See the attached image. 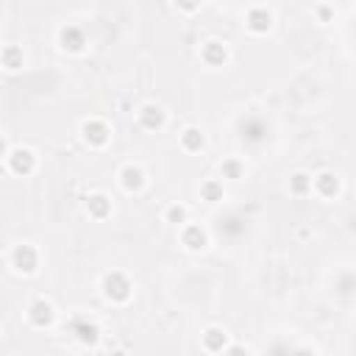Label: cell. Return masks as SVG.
Returning a JSON list of instances; mask_svg holds the SVG:
<instances>
[{
  "instance_id": "1",
  "label": "cell",
  "mask_w": 356,
  "mask_h": 356,
  "mask_svg": "<svg viewBox=\"0 0 356 356\" xmlns=\"http://www.w3.org/2000/svg\"><path fill=\"white\" fill-rule=\"evenodd\" d=\"M100 295L108 300V303H128L134 298V281L125 270H106L100 275Z\"/></svg>"
},
{
  "instance_id": "2",
  "label": "cell",
  "mask_w": 356,
  "mask_h": 356,
  "mask_svg": "<svg viewBox=\"0 0 356 356\" xmlns=\"http://www.w3.org/2000/svg\"><path fill=\"white\" fill-rule=\"evenodd\" d=\"M39 264H42V253L33 242H17L8 253V267L17 273V275H36L39 273Z\"/></svg>"
},
{
  "instance_id": "3",
  "label": "cell",
  "mask_w": 356,
  "mask_h": 356,
  "mask_svg": "<svg viewBox=\"0 0 356 356\" xmlns=\"http://www.w3.org/2000/svg\"><path fill=\"white\" fill-rule=\"evenodd\" d=\"M56 317H58V312H56V306H53L47 298H33V300L28 303V309H25L28 325H31V328H39V331L53 328Z\"/></svg>"
},
{
  "instance_id": "4",
  "label": "cell",
  "mask_w": 356,
  "mask_h": 356,
  "mask_svg": "<svg viewBox=\"0 0 356 356\" xmlns=\"http://www.w3.org/2000/svg\"><path fill=\"white\" fill-rule=\"evenodd\" d=\"M81 139L89 147H106L111 142V125L100 117H89L81 122Z\"/></svg>"
},
{
  "instance_id": "5",
  "label": "cell",
  "mask_w": 356,
  "mask_h": 356,
  "mask_svg": "<svg viewBox=\"0 0 356 356\" xmlns=\"http://www.w3.org/2000/svg\"><path fill=\"white\" fill-rule=\"evenodd\" d=\"M6 164H8V170H11L14 175L28 178V175L36 170L39 159H36V153H33L31 147H11L8 156H6Z\"/></svg>"
},
{
  "instance_id": "6",
  "label": "cell",
  "mask_w": 356,
  "mask_h": 356,
  "mask_svg": "<svg viewBox=\"0 0 356 356\" xmlns=\"http://www.w3.org/2000/svg\"><path fill=\"white\" fill-rule=\"evenodd\" d=\"M342 192V178L331 170H320L312 175V195L323 197V200H334Z\"/></svg>"
},
{
  "instance_id": "7",
  "label": "cell",
  "mask_w": 356,
  "mask_h": 356,
  "mask_svg": "<svg viewBox=\"0 0 356 356\" xmlns=\"http://www.w3.org/2000/svg\"><path fill=\"white\" fill-rule=\"evenodd\" d=\"M86 31L81 28V25H61L58 28V47L64 50V53H72V56H81L83 50H86Z\"/></svg>"
},
{
  "instance_id": "8",
  "label": "cell",
  "mask_w": 356,
  "mask_h": 356,
  "mask_svg": "<svg viewBox=\"0 0 356 356\" xmlns=\"http://www.w3.org/2000/svg\"><path fill=\"white\" fill-rule=\"evenodd\" d=\"M178 239H181L184 250H189V253H200L209 248V231L197 222H184L178 228Z\"/></svg>"
},
{
  "instance_id": "9",
  "label": "cell",
  "mask_w": 356,
  "mask_h": 356,
  "mask_svg": "<svg viewBox=\"0 0 356 356\" xmlns=\"http://www.w3.org/2000/svg\"><path fill=\"white\" fill-rule=\"evenodd\" d=\"M273 22H275V17H273V11H270L267 6H253V8H248V14H245V28H248L250 33H256V36L270 33V31H273Z\"/></svg>"
},
{
  "instance_id": "10",
  "label": "cell",
  "mask_w": 356,
  "mask_h": 356,
  "mask_svg": "<svg viewBox=\"0 0 356 356\" xmlns=\"http://www.w3.org/2000/svg\"><path fill=\"white\" fill-rule=\"evenodd\" d=\"M136 122H139V128H145V131H161V128L167 125V111H164V106H159V103H145V106H139V111H136Z\"/></svg>"
},
{
  "instance_id": "11",
  "label": "cell",
  "mask_w": 356,
  "mask_h": 356,
  "mask_svg": "<svg viewBox=\"0 0 356 356\" xmlns=\"http://www.w3.org/2000/svg\"><path fill=\"white\" fill-rule=\"evenodd\" d=\"M120 186L128 192V195H139V192H145V186H147V172L139 167V164H122V170H120Z\"/></svg>"
},
{
  "instance_id": "12",
  "label": "cell",
  "mask_w": 356,
  "mask_h": 356,
  "mask_svg": "<svg viewBox=\"0 0 356 356\" xmlns=\"http://www.w3.org/2000/svg\"><path fill=\"white\" fill-rule=\"evenodd\" d=\"M70 331H72V337H75L81 345H86V348H95V345L100 342V325H97L95 320H89V317H75V320L70 323Z\"/></svg>"
},
{
  "instance_id": "13",
  "label": "cell",
  "mask_w": 356,
  "mask_h": 356,
  "mask_svg": "<svg viewBox=\"0 0 356 356\" xmlns=\"http://www.w3.org/2000/svg\"><path fill=\"white\" fill-rule=\"evenodd\" d=\"M83 209H86V214L92 217V220H108L111 217V211H114V203H111V195H106V192H89L86 195V203H83Z\"/></svg>"
},
{
  "instance_id": "14",
  "label": "cell",
  "mask_w": 356,
  "mask_h": 356,
  "mask_svg": "<svg viewBox=\"0 0 356 356\" xmlns=\"http://www.w3.org/2000/svg\"><path fill=\"white\" fill-rule=\"evenodd\" d=\"M228 58H231V53H228L225 42L209 39V42H203V44H200V61H203L206 67H225V64H228Z\"/></svg>"
},
{
  "instance_id": "15",
  "label": "cell",
  "mask_w": 356,
  "mask_h": 356,
  "mask_svg": "<svg viewBox=\"0 0 356 356\" xmlns=\"http://www.w3.org/2000/svg\"><path fill=\"white\" fill-rule=\"evenodd\" d=\"M200 348H203L206 353H225V348H228V334H225V328L209 325V328L200 334Z\"/></svg>"
},
{
  "instance_id": "16",
  "label": "cell",
  "mask_w": 356,
  "mask_h": 356,
  "mask_svg": "<svg viewBox=\"0 0 356 356\" xmlns=\"http://www.w3.org/2000/svg\"><path fill=\"white\" fill-rule=\"evenodd\" d=\"M178 142H181V150L184 153H203L206 150V134L200 128H195V125H186L181 131Z\"/></svg>"
},
{
  "instance_id": "17",
  "label": "cell",
  "mask_w": 356,
  "mask_h": 356,
  "mask_svg": "<svg viewBox=\"0 0 356 356\" xmlns=\"http://www.w3.org/2000/svg\"><path fill=\"white\" fill-rule=\"evenodd\" d=\"M0 67H3L6 72H19V70L25 67V53H22V47H19V44H6V47L0 50Z\"/></svg>"
},
{
  "instance_id": "18",
  "label": "cell",
  "mask_w": 356,
  "mask_h": 356,
  "mask_svg": "<svg viewBox=\"0 0 356 356\" xmlns=\"http://www.w3.org/2000/svg\"><path fill=\"white\" fill-rule=\"evenodd\" d=\"M200 200H206V203H220L222 197H225V186H222V178H206V181H200Z\"/></svg>"
},
{
  "instance_id": "19",
  "label": "cell",
  "mask_w": 356,
  "mask_h": 356,
  "mask_svg": "<svg viewBox=\"0 0 356 356\" xmlns=\"http://www.w3.org/2000/svg\"><path fill=\"white\" fill-rule=\"evenodd\" d=\"M289 195H292V197H306V195H312V172H303V170L292 172V175H289Z\"/></svg>"
},
{
  "instance_id": "20",
  "label": "cell",
  "mask_w": 356,
  "mask_h": 356,
  "mask_svg": "<svg viewBox=\"0 0 356 356\" xmlns=\"http://www.w3.org/2000/svg\"><path fill=\"white\" fill-rule=\"evenodd\" d=\"M220 178H222V181H239V178H245V164H242L236 156L222 159V164H220Z\"/></svg>"
},
{
  "instance_id": "21",
  "label": "cell",
  "mask_w": 356,
  "mask_h": 356,
  "mask_svg": "<svg viewBox=\"0 0 356 356\" xmlns=\"http://www.w3.org/2000/svg\"><path fill=\"white\" fill-rule=\"evenodd\" d=\"M164 222L181 228L184 222H189V209H186L184 203H170V206L164 209Z\"/></svg>"
},
{
  "instance_id": "22",
  "label": "cell",
  "mask_w": 356,
  "mask_h": 356,
  "mask_svg": "<svg viewBox=\"0 0 356 356\" xmlns=\"http://www.w3.org/2000/svg\"><path fill=\"white\" fill-rule=\"evenodd\" d=\"M172 3H175L178 11H184V14H195V11H200V3H203V0H172Z\"/></svg>"
},
{
  "instance_id": "23",
  "label": "cell",
  "mask_w": 356,
  "mask_h": 356,
  "mask_svg": "<svg viewBox=\"0 0 356 356\" xmlns=\"http://www.w3.org/2000/svg\"><path fill=\"white\" fill-rule=\"evenodd\" d=\"M314 14H317V19H320L323 25H328V22L334 19V8H331V6H325V3H323V6H317V8H314Z\"/></svg>"
},
{
  "instance_id": "24",
  "label": "cell",
  "mask_w": 356,
  "mask_h": 356,
  "mask_svg": "<svg viewBox=\"0 0 356 356\" xmlns=\"http://www.w3.org/2000/svg\"><path fill=\"white\" fill-rule=\"evenodd\" d=\"M8 150H11V145H8V139L0 134V159H6V156H8Z\"/></svg>"
}]
</instances>
